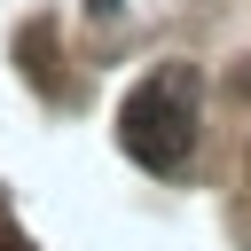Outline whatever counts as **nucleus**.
I'll return each instance as SVG.
<instances>
[{
    "label": "nucleus",
    "instance_id": "f03ea898",
    "mask_svg": "<svg viewBox=\"0 0 251 251\" xmlns=\"http://www.w3.org/2000/svg\"><path fill=\"white\" fill-rule=\"evenodd\" d=\"M227 86H235V94H251V63H235V78H227Z\"/></svg>",
    "mask_w": 251,
    "mask_h": 251
},
{
    "label": "nucleus",
    "instance_id": "f257e3e1",
    "mask_svg": "<svg viewBox=\"0 0 251 251\" xmlns=\"http://www.w3.org/2000/svg\"><path fill=\"white\" fill-rule=\"evenodd\" d=\"M118 141H126L133 165L180 173V165H188V141H196V71H188V63L149 71V78L126 94V110H118Z\"/></svg>",
    "mask_w": 251,
    "mask_h": 251
},
{
    "label": "nucleus",
    "instance_id": "20e7f679",
    "mask_svg": "<svg viewBox=\"0 0 251 251\" xmlns=\"http://www.w3.org/2000/svg\"><path fill=\"white\" fill-rule=\"evenodd\" d=\"M0 251H31V243H16V235H0Z\"/></svg>",
    "mask_w": 251,
    "mask_h": 251
},
{
    "label": "nucleus",
    "instance_id": "7ed1b4c3",
    "mask_svg": "<svg viewBox=\"0 0 251 251\" xmlns=\"http://www.w3.org/2000/svg\"><path fill=\"white\" fill-rule=\"evenodd\" d=\"M118 8H126V0H86V16H118Z\"/></svg>",
    "mask_w": 251,
    "mask_h": 251
}]
</instances>
